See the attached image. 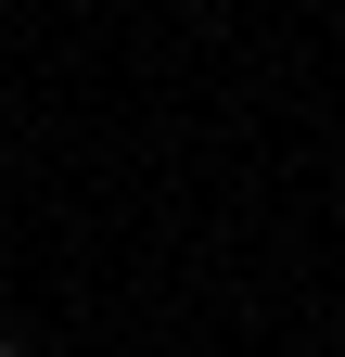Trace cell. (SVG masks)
<instances>
[{
  "label": "cell",
  "instance_id": "obj_1",
  "mask_svg": "<svg viewBox=\"0 0 345 357\" xmlns=\"http://www.w3.org/2000/svg\"><path fill=\"white\" fill-rule=\"evenodd\" d=\"M0 357H26V344H0Z\"/></svg>",
  "mask_w": 345,
  "mask_h": 357
}]
</instances>
